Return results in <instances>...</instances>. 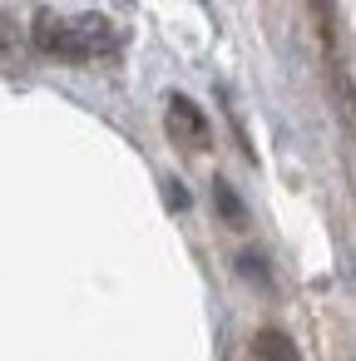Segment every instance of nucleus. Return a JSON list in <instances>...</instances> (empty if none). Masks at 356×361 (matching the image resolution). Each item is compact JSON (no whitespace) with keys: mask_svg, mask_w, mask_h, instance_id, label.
I'll return each instance as SVG.
<instances>
[{"mask_svg":"<svg viewBox=\"0 0 356 361\" xmlns=\"http://www.w3.org/2000/svg\"><path fill=\"white\" fill-rule=\"evenodd\" d=\"M35 45L45 55H60V60H94V55H109L114 50V25L104 16H50L40 11L35 16Z\"/></svg>","mask_w":356,"mask_h":361,"instance_id":"nucleus-1","label":"nucleus"},{"mask_svg":"<svg viewBox=\"0 0 356 361\" xmlns=\"http://www.w3.org/2000/svg\"><path fill=\"white\" fill-rule=\"evenodd\" d=\"M164 124H168V139H173V144H183V149H193V154H198V149H208V139H213L208 114H203L188 94H173V99H168V119H164Z\"/></svg>","mask_w":356,"mask_h":361,"instance_id":"nucleus-2","label":"nucleus"},{"mask_svg":"<svg viewBox=\"0 0 356 361\" xmlns=\"http://www.w3.org/2000/svg\"><path fill=\"white\" fill-rule=\"evenodd\" d=\"M252 351H257V361H302L297 341H292L287 331H277V326L257 331V336H252Z\"/></svg>","mask_w":356,"mask_h":361,"instance_id":"nucleus-3","label":"nucleus"},{"mask_svg":"<svg viewBox=\"0 0 356 361\" xmlns=\"http://www.w3.org/2000/svg\"><path fill=\"white\" fill-rule=\"evenodd\" d=\"M213 198H218V208H223V218H228L233 228H243V223H247V213H243V203H238V193H233V188H228L223 178L213 183Z\"/></svg>","mask_w":356,"mask_h":361,"instance_id":"nucleus-4","label":"nucleus"},{"mask_svg":"<svg viewBox=\"0 0 356 361\" xmlns=\"http://www.w3.org/2000/svg\"><path fill=\"white\" fill-rule=\"evenodd\" d=\"M312 6V16H317V25L326 30V40H331V0H307Z\"/></svg>","mask_w":356,"mask_h":361,"instance_id":"nucleus-5","label":"nucleus"},{"mask_svg":"<svg viewBox=\"0 0 356 361\" xmlns=\"http://www.w3.org/2000/svg\"><path fill=\"white\" fill-rule=\"evenodd\" d=\"M168 203H173V208H183V203H188V193H183L178 183H168Z\"/></svg>","mask_w":356,"mask_h":361,"instance_id":"nucleus-6","label":"nucleus"},{"mask_svg":"<svg viewBox=\"0 0 356 361\" xmlns=\"http://www.w3.org/2000/svg\"><path fill=\"white\" fill-rule=\"evenodd\" d=\"M6 50H11V25L0 20V55H6Z\"/></svg>","mask_w":356,"mask_h":361,"instance_id":"nucleus-7","label":"nucleus"}]
</instances>
